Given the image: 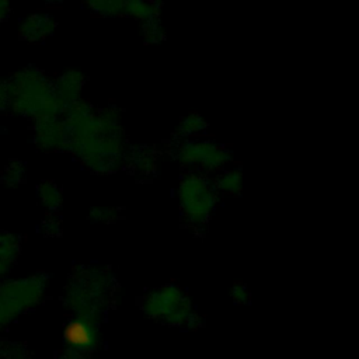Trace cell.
<instances>
[{
  "label": "cell",
  "instance_id": "cell-9",
  "mask_svg": "<svg viewBox=\"0 0 359 359\" xmlns=\"http://www.w3.org/2000/svg\"><path fill=\"white\" fill-rule=\"evenodd\" d=\"M56 20L48 13H34L20 21L18 36L27 42H39L56 29Z\"/></svg>",
  "mask_w": 359,
  "mask_h": 359
},
{
  "label": "cell",
  "instance_id": "cell-12",
  "mask_svg": "<svg viewBox=\"0 0 359 359\" xmlns=\"http://www.w3.org/2000/svg\"><path fill=\"white\" fill-rule=\"evenodd\" d=\"M213 184L219 195L237 196L243 191V172L240 168H223L213 178Z\"/></svg>",
  "mask_w": 359,
  "mask_h": 359
},
{
  "label": "cell",
  "instance_id": "cell-21",
  "mask_svg": "<svg viewBox=\"0 0 359 359\" xmlns=\"http://www.w3.org/2000/svg\"><path fill=\"white\" fill-rule=\"evenodd\" d=\"M11 10V0H0V25L7 20Z\"/></svg>",
  "mask_w": 359,
  "mask_h": 359
},
{
  "label": "cell",
  "instance_id": "cell-14",
  "mask_svg": "<svg viewBox=\"0 0 359 359\" xmlns=\"http://www.w3.org/2000/svg\"><path fill=\"white\" fill-rule=\"evenodd\" d=\"M83 4L97 15L112 18L123 15L125 0H83Z\"/></svg>",
  "mask_w": 359,
  "mask_h": 359
},
{
  "label": "cell",
  "instance_id": "cell-3",
  "mask_svg": "<svg viewBox=\"0 0 359 359\" xmlns=\"http://www.w3.org/2000/svg\"><path fill=\"white\" fill-rule=\"evenodd\" d=\"M115 294V276L109 269L97 265L80 268L67 292L70 309L77 320L93 323H100Z\"/></svg>",
  "mask_w": 359,
  "mask_h": 359
},
{
  "label": "cell",
  "instance_id": "cell-5",
  "mask_svg": "<svg viewBox=\"0 0 359 359\" xmlns=\"http://www.w3.org/2000/svg\"><path fill=\"white\" fill-rule=\"evenodd\" d=\"M219 192L213 178L196 171H187L178 182L177 199L182 219L195 230H203L219 202Z\"/></svg>",
  "mask_w": 359,
  "mask_h": 359
},
{
  "label": "cell",
  "instance_id": "cell-19",
  "mask_svg": "<svg viewBox=\"0 0 359 359\" xmlns=\"http://www.w3.org/2000/svg\"><path fill=\"white\" fill-rule=\"evenodd\" d=\"M24 164L20 161H13L6 170H4V182L8 185H17L24 178Z\"/></svg>",
  "mask_w": 359,
  "mask_h": 359
},
{
  "label": "cell",
  "instance_id": "cell-11",
  "mask_svg": "<svg viewBox=\"0 0 359 359\" xmlns=\"http://www.w3.org/2000/svg\"><path fill=\"white\" fill-rule=\"evenodd\" d=\"M161 7V0H126L123 7V15H128L143 24L160 18Z\"/></svg>",
  "mask_w": 359,
  "mask_h": 359
},
{
  "label": "cell",
  "instance_id": "cell-8",
  "mask_svg": "<svg viewBox=\"0 0 359 359\" xmlns=\"http://www.w3.org/2000/svg\"><path fill=\"white\" fill-rule=\"evenodd\" d=\"M123 167L142 178L151 177L158 168V153L153 146L147 144L128 146Z\"/></svg>",
  "mask_w": 359,
  "mask_h": 359
},
{
  "label": "cell",
  "instance_id": "cell-4",
  "mask_svg": "<svg viewBox=\"0 0 359 359\" xmlns=\"http://www.w3.org/2000/svg\"><path fill=\"white\" fill-rule=\"evenodd\" d=\"M146 317L171 327L189 330L202 327V320L194 310L189 294L175 283H165L149 290L142 300Z\"/></svg>",
  "mask_w": 359,
  "mask_h": 359
},
{
  "label": "cell",
  "instance_id": "cell-16",
  "mask_svg": "<svg viewBox=\"0 0 359 359\" xmlns=\"http://www.w3.org/2000/svg\"><path fill=\"white\" fill-rule=\"evenodd\" d=\"M140 36L143 38L144 43L154 45L163 42L165 39V31L161 25L160 18L140 24Z\"/></svg>",
  "mask_w": 359,
  "mask_h": 359
},
{
  "label": "cell",
  "instance_id": "cell-23",
  "mask_svg": "<svg viewBox=\"0 0 359 359\" xmlns=\"http://www.w3.org/2000/svg\"><path fill=\"white\" fill-rule=\"evenodd\" d=\"M125 1H126V0H125Z\"/></svg>",
  "mask_w": 359,
  "mask_h": 359
},
{
  "label": "cell",
  "instance_id": "cell-17",
  "mask_svg": "<svg viewBox=\"0 0 359 359\" xmlns=\"http://www.w3.org/2000/svg\"><path fill=\"white\" fill-rule=\"evenodd\" d=\"M90 220L95 223H115L122 217V209L116 206H94L90 209L88 213Z\"/></svg>",
  "mask_w": 359,
  "mask_h": 359
},
{
  "label": "cell",
  "instance_id": "cell-1",
  "mask_svg": "<svg viewBox=\"0 0 359 359\" xmlns=\"http://www.w3.org/2000/svg\"><path fill=\"white\" fill-rule=\"evenodd\" d=\"M60 119L66 129L65 150L73 154L87 170L111 174L125 165L128 143L123 130H102L97 109L79 98L63 107Z\"/></svg>",
  "mask_w": 359,
  "mask_h": 359
},
{
  "label": "cell",
  "instance_id": "cell-7",
  "mask_svg": "<svg viewBox=\"0 0 359 359\" xmlns=\"http://www.w3.org/2000/svg\"><path fill=\"white\" fill-rule=\"evenodd\" d=\"M34 142L43 151L65 150L66 129L60 116L34 121Z\"/></svg>",
  "mask_w": 359,
  "mask_h": 359
},
{
  "label": "cell",
  "instance_id": "cell-2",
  "mask_svg": "<svg viewBox=\"0 0 359 359\" xmlns=\"http://www.w3.org/2000/svg\"><path fill=\"white\" fill-rule=\"evenodd\" d=\"M8 107L14 115L31 121L60 116L65 104L57 98L50 80L41 69L28 66L7 80Z\"/></svg>",
  "mask_w": 359,
  "mask_h": 359
},
{
  "label": "cell",
  "instance_id": "cell-18",
  "mask_svg": "<svg viewBox=\"0 0 359 359\" xmlns=\"http://www.w3.org/2000/svg\"><path fill=\"white\" fill-rule=\"evenodd\" d=\"M229 294H230L231 302L237 306H245L251 302V292H250L248 286L243 282L233 283L229 290Z\"/></svg>",
  "mask_w": 359,
  "mask_h": 359
},
{
  "label": "cell",
  "instance_id": "cell-20",
  "mask_svg": "<svg viewBox=\"0 0 359 359\" xmlns=\"http://www.w3.org/2000/svg\"><path fill=\"white\" fill-rule=\"evenodd\" d=\"M8 107V95H7V84L6 80L0 77V112H4Z\"/></svg>",
  "mask_w": 359,
  "mask_h": 359
},
{
  "label": "cell",
  "instance_id": "cell-15",
  "mask_svg": "<svg viewBox=\"0 0 359 359\" xmlns=\"http://www.w3.org/2000/svg\"><path fill=\"white\" fill-rule=\"evenodd\" d=\"M38 196L41 203L49 210H57L63 202L60 188L50 181H45L38 185Z\"/></svg>",
  "mask_w": 359,
  "mask_h": 359
},
{
  "label": "cell",
  "instance_id": "cell-10",
  "mask_svg": "<svg viewBox=\"0 0 359 359\" xmlns=\"http://www.w3.org/2000/svg\"><path fill=\"white\" fill-rule=\"evenodd\" d=\"M86 76L79 69H67L53 80V90L57 98L66 105L81 98Z\"/></svg>",
  "mask_w": 359,
  "mask_h": 359
},
{
  "label": "cell",
  "instance_id": "cell-6",
  "mask_svg": "<svg viewBox=\"0 0 359 359\" xmlns=\"http://www.w3.org/2000/svg\"><path fill=\"white\" fill-rule=\"evenodd\" d=\"M172 158L187 171L206 175L217 174L233 161V153L224 144L210 139H184L171 150Z\"/></svg>",
  "mask_w": 359,
  "mask_h": 359
},
{
  "label": "cell",
  "instance_id": "cell-13",
  "mask_svg": "<svg viewBox=\"0 0 359 359\" xmlns=\"http://www.w3.org/2000/svg\"><path fill=\"white\" fill-rule=\"evenodd\" d=\"M206 129H208V122L205 121V118H202V115H199L198 112H189L178 123L175 129V136L180 140L195 139L202 136V133H205Z\"/></svg>",
  "mask_w": 359,
  "mask_h": 359
},
{
  "label": "cell",
  "instance_id": "cell-22",
  "mask_svg": "<svg viewBox=\"0 0 359 359\" xmlns=\"http://www.w3.org/2000/svg\"><path fill=\"white\" fill-rule=\"evenodd\" d=\"M43 1L48 3V4H60V3H63L66 0H43Z\"/></svg>",
  "mask_w": 359,
  "mask_h": 359
}]
</instances>
